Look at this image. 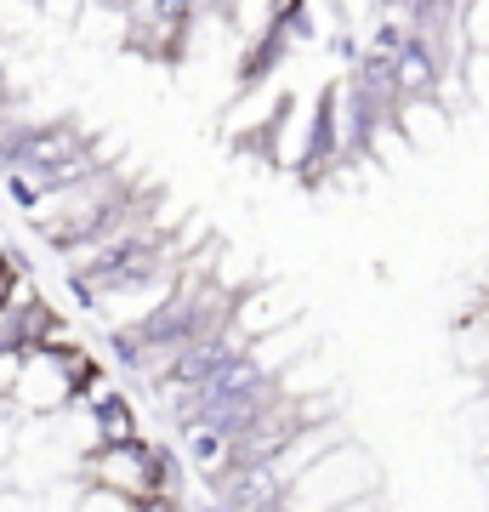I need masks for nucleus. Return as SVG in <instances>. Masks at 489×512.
Instances as JSON below:
<instances>
[{
	"mask_svg": "<svg viewBox=\"0 0 489 512\" xmlns=\"http://www.w3.org/2000/svg\"><path fill=\"white\" fill-rule=\"evenodd\" d=\"M461 74H467L472 109H484V103H489V52H467V57H461Z\"/></svg>",
	"mask_w": 489,
	"mask_h": 512,
	"instance_id": "3",
	"label": "nucleus"
},
{
	"mask_svg": "<svg viewBox=\"0 0 489 512\" xmlns=\"http://www.w3.org/2000/svg\"><path fill=\"white\" fill-rule=\"evenodd\" d=\"M455 29L467 40V52H489V0H461Z\"/></svg>",
	"mask_w": 489,
	"mask_h": 512,
	"instance_id": "2",
	"label": "nucleus"
},
{
	"mask_svg": "<svg viewBox=\"0 0 489 512\" xmlns=\"http://www.w3.org/2000/svg\"><path fill=\"white\" fill-rule=\"evenodd\" d=\"M6 399L18 404V410H29V416H52V410L74 404L80 393H74L69 370H63V359H57L52 348H29L23 353V365H18V382H12Z\"/></svg>",
	"mask_w": 489,
	"mask_h": 512,
	"instance_id": "1",
	"label": "nucleus"
}]
</instances>
